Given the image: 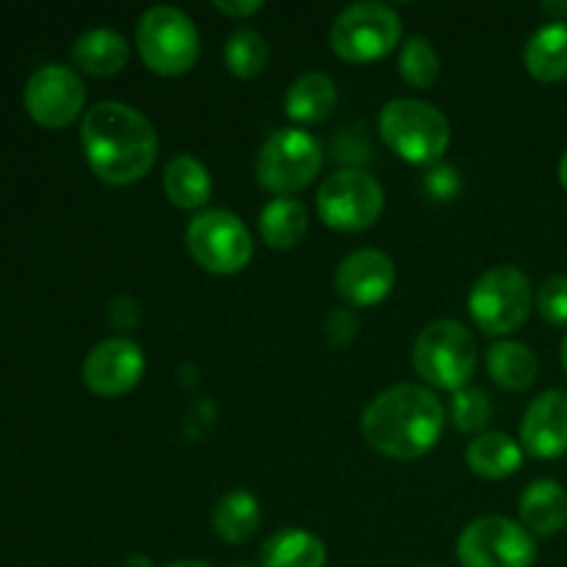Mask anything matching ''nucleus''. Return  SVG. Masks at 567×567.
I'll list each match as a JSON object with an SVG mask.
<instances>
[{"instance_id":"3","label":"nucleus","mask_w":567,"mask_h":567,"mask_svg":"<svg viewBox=\"0 0 567 567\" xmlns=\"http://www.w3.org/2000/svg\"><path fill=\"white\" fill-rule=\"evenodd\" d=\"M377 127L382 142L413 166L441 164L452 142L446 116L435 105L413 97H399L382 105Z\"/></svg>"},{"instance_id":"20","label":"nucleus","mask_w":567,"mask_h":567,"mask_svg":"<svg viewBox=\"0 0 567 567\" xmlns=\"http://www.w3.org/2000/svg\"><path fill=\"white\" fill-rule=\"evenodd\" d=\"M487 374L493 377L498 388L504 391H529L537 380V371H540V363H537V354L532 352L526 343L518 341H498L487 349L485 354Z\"/></svg>"},{"instance_id":"27","label":"nucleus","mask_w":567,"mask_h":567,"mask_svg":"<svg viewBox=\"0 0 567 567\" xmlns=\"http://www.w3.org/2000/svg\"><path fill=\"white\" fill-rule=\"evenodd\" d=\"M399 75L413 89H430L441 75V59L430 39L410 37L399 48Z\"/></svg>"},{"instance_id":"12","label":"nucleus","mask_w":567,"mask_h":567,"mask_svg":"<svg viewBox=\"0 0 567 567\" xmlns=\"http://www.w3.org/2000/svg\"><path fill=\"white\" fill-rule=\"evenodd\" d=\"M86 103L83 81L64 64H44L28 78L25 109L39 125L64 127L78 120Z\"/></svg>"},{"instance_id":"14","label":"nucleus","mask_w":567,"mask_h":567,"mask_svg":"<svg viewBox=\"0 0 567 567\" xmlns=\"http://www.w3.org/2000/svg\"><path fill=\"white\" fill-rule=\"evenodd\" d=\"M396 286V264L380 249H358L347 255L336 271L338 297L349 308H374Z\"/></svg>"},{"instance_id":"19","label":"nucleus","mask_w":567,"mask_h":567,"mask_svg":"<svg viewBox=\"0 0 567 567\" xmlns=\"http://www.w3.org/2000/svg\"><path fill=\"white\" fill-rule=\"evenodd\" d=\"M524 64L526 72L543 83H557L567 78V22L551 20L532 33L524 48Z\"/></svg>"},{"instance_id":"25","label":"nucleus","mask_w":567,"mask_h":567,"mask_svg":"<svg viewBox=\"0 0 567 567\" xmlns=\"http://www.w3.org/2000/svg\"><path fill=\"white\" fill-rule=\"evenodd\" d=\"M260 526V504L252 493L230 491L214 509V532L230 546L247 543Z\"/></svg>"},{"instance_id":"11","label":"nucleus","mask_w":567,"mask_h":567,"mask_svg":"<svg viewBox=\"0 0 567 567\" xmlns=\"http://www.w3.org/2000/svg\"><path fill=\"white\" fill-rule=\"evenodd\" d=\"M457 559L463 567H532L535 537L504 515L476 518L460 532Z\"/></svg>"},{"instance_id":"30","label":"nucleus","mask_w":567,"mask_h":567,"mask_svg":"<svg viewBox=\"0 0 567 567\" xmlns=\"http://www.w3.org/2000/svg\"><path fill=\"white\" fill-rule=\"evenodd\" d=\"M360 332V319L354 310L341 308V310H332L330 319H327V341L332 347H349V343L358 338Z\"/></svg>"},{"instance_id":"33","label":"nucleus","mask_w":567,"mask_h":567,"mask_svg":"<svg viewBox=\"0 0 567 567\" xmlns=\"http://www.w3.org/2000/svg\"><path fill=\"white\" fill-rule=\"evenodd\" d=\"M125 567H153V563H150V559L144 557V554H136V557L127 559Z\"/></svg>"},{"instance_id":"37","label":"nucleus","mask_w":567,"mask_h":567,"mask_svg":"<svg viewBox=\"0 0 567 567\" xmlns=\"http://www.w3.org/2000/svg\"><path fill=\"white\" fill-rule=\"evenodd\" d=\"M563 369H565V374H567V336H565V341H563Z\"/></svg>"},{"instance_id":"4","label":"nucleus","mask_w":567,"mask_h":567,"mask_svg":"<svg viewBox=\"0 0 567 567\" xmlns=\"http://www.w3.org/2000/svg\"><path fill=\"white\" fill-rule=\"evenodd\" d=\"M480 363L474 336L460 321H432L413 347V369L426 385L441 391H463Z\"/></svg>"},{"instance_id":"23","label":"nucleus","mask_w":567,"mask_h":567,"mask_svg":"<svg viewBox=\"0 0 567 567\" xmlns=\"http://www.w3.org/2000/svg\"><path fill=\"white\" fill-rule=\"evenodd\" d=\"M308 208L293 197H277L264 205L258 230L264 244L271 249H293L308 236Z\"/></svg>"},{"instance_id":"17","label":"nucleus","mask_w":567,"mask_h":567,"mask_svg":"<svg viewBox=\"0 0 567 567\" xmlns=\"http://www.w3.org/2000/svg\"><path fill=\"white\" fill-rule=\"evenodd\" d=\"M336 103L338 89L332 78L324 75V72H305L286 92L282 109H286V116L291 122L319 125V122H324L336 111Z\"/></svg>"},{"instance_id":"36","label":"nucleus","mask_w":567,"mask_h":567,"mask_svg":"<svg viewBox=\"0 0 567 567\" xmlns=\"http://www.w3.org/2000/svg\"><path fill=\"white\" fill-rule=\"evenodd\" d=\"M546 11H551V14H565L567 11V3H546L543 6Z\"/></svg>"},{"instance_id":"8","label":"nucleus","mask_w":567,"mask_h":567,"mask_svg":"<svg viewBox=\"0 0 567 567\" xmlns=\"http://www.w3.org/2000/svg\"><path fill=\"white\" fill-rule=\"evenodd\" d=\"M532 302L535 293L529 277L515 266H493L468 293L471 319L487 336H509L520 330L529 319Z\"/></svg>"},{"instance_id":"9","label":"nucleus","mask_w":567,"mask_h":567,"mask_svg":"<svg viewBox=\"0 0 567 567\" xmlns=\"http://www.w3.org/2000/svg\"><path fill=\"white\" fill-rule=\"evenodd\" d=\"M316 208L321 221L338 233H363L380 221L385 210V192L369 172L347 169L324 177L316 194Z\"/></svg>"},{"instance_id":"38","label":"nucleus","mask_w":567,"mask_h":567,"mask_svg":"<svg viewBox=\"0 0 567 567\" xmlns=\"http://www.w3.org/2000/svg\"><path fill=\"white\" fill-rule=\"evenodd\" d=\"M238 567H255V565H238Z\"/></svg>"},{"instance_id":"2","label":"nucleus","mask_w":567,"mask_h":567,"mask_svg":"<svg viewBox=\"0 0 567 567\" xmlns=\"http://www.w3.org/2000/svg\"><path fill=\"white\" fill-rule=\"evenodd\" d=\"M365 441L391 460H419L443 435V404L430 388L402 382L369 402L363 419Z\"/></svg>"},{"instance_id":"15","label":"nucleus","mask_w":567,"mask_h":567,"mask_svg":"<svg viewBox=\"0 0 567 567\" xmlns=\"http://www.w3.org/2000/svg\"><path fill=\"white\" fill-rule=\"evenodd\" d=\"M520 443L537 460L567 454V391H546L529 404L520 424Z\"/></svg>"},{"instance_id":"18","label":"nucleus","mask_w":567,"mask_h":567,"mask_svg":"<svg viewBox=\"0 0 567 567\" xmlns=\"http://www.w3.org/2000/svg\"><path fill=\"white\" fill-rule=\"evenodd\" d=\"M72 59L83 72L97 78L116 75L131 59V44L111 28H92L72 44Z\"/></svg>"},{"instance_id":"35","label":"nucleus","mask_w":567,"mask_h":567,"mask_svg":"<svg viewBox=\"0 0 567 567\" xmlns=\"http://www.w3.org/2000/svg\"><path fill=\"white\" fill-rule=\"evenodd\" d=\"M559 183L567 188V153L563 155V161H559Z\"/></svg>"},{"instance_id":"6","label":"nucleus","mask_w":567,"mask_h":567,"mask_svg":"<svg viewBox=\"0 0 567 567\" xmlns=\"http://www.w3.org/2000/svg\"><path fill=\"white\" fill-rule=\"evenodd\" d=\"M402 44V20L396 11L377 0L352 3L330 25V48L352 64H371Z\"/></svg>"},{"instance_id":"26","label":"nucleus","mask_w":567,"mask_h":567,"mask_svg":"<svg viewBox=\"0 0 567 567\" xmlns=\"http://www.w3.org/2000/svg\"><path fill=\"white\" fill-rule=\"evenodd\" d=\"M225 64L236 78H258L269 64V44L252 28L241 25L230 33L225 44Z\"/></svg>"},{"instance_id":"28","label":"nucleus","mask_w":567,"mask_h":567,"mask_svg":"<svg viewBox=\"0 0 567 567\" xmlns=\"http://www.w3.org/2000/svg\"><path fill=\"white\" fill-rule=\"evenodd\" d=\"M493 415L491 396L480 388H463L452 399V419L460 432H482Z\"/></svg>"},{"instance_id":"24","label":"nucleus","mask_w":567,"mask_h":567,"mask_svg":"<svg viewBox=\"0 0 567 567\" xmlns=\"http://www.w3.org/2000/svg\"><path fill=\"white\" fill-rule=\"evenodd\" d=\"M260 565L264 567H324L327 548L313 532L280 529L264 543Z\"/></svg>"},{"instance_id":"29","label":"nucleus","mask_w":567,"mask_h":567,"mask_svg":"<svg viewBox=\"0 0 567 567\" xmlns=\"http://www.w3.org/2000/svg\"><path fill=\"white\" fill-rule=\"evenodd\" d=\"M537 310L548 324H567V277L554 275L537 288Z\"/></svg>"},{"instance_id":"7","label":"nucleus","mask_w":567,"mask_h":567,"mask_svg":"<svg viewBox=\"0 0 567 567\" xmlns=\"http://www.w3.org/2000/svg\"><path fill=\"white\" fill-rule=\"evenodd\" d=\"M324 166V147L299 127H280L260 147L255 161V177L260 188L288 197L302 192L319 177Z\"/></svg>"},{"instance_id":"34","label":"nucleus","mask_w":567,"mask_h":567,"mask_svg":"<svg viewBox=\"0 0 567 567\" xmlns=\"http://www.w3.org/2000/svg\"><path fill=\"white\" fill-rule=\"evenodd\" d=\"M164 567H210V565L203 563V559H181V563H172V565H164Z\"/></svg>"},{"instance_id":"10","label":"nucleus","mask_w":567,"mask_h":567,"mask_svg":"<svg viewBox=\"0 0 567 567\" xmlns=\"http://www.w3.org/2000/svg\"><path fill=\"white\" fill-rule=\"evenodd\" d=\"M186 247L197 266L210 275H238L255 252L247 225L230 210H203L186 230Z\"/></svg>"},{"instance_id":"13","label":"nucleus","mask_w":567,"mask_h":567,"mask_svg":"<svg viewBox=\"0 0 567 567\" xmlns=\"http://www.w3.org/2000/svg\"><path fill=\"white\" fill-rule=\"evenodd\" d=\"M144 352L131 338H105L83 360V382L92 393L116 399L131 393L142 382Z\"/></svg>"},{"instance_id":"32","label":"nucleus","mask_w":567,"mask_h":567,"mask_svg":"<svg viewBox=\"0 0 567 567\" xmlns=\"http://www.w3.org/2000/svg\"><path fill=\"white\" fill-rule=\"evenodd\" d=\"M214 9L227 17H236V20H247V17L258 14L264 3H258V0H241V3L238 0H214Z\"/></svg>"},{"instance_id":"5","label":"nucleus","mask_w":567,"mask_h":567,"mask_svg":"<svg viewBox=\"0 0 567 567\" xmlns=\"http://www.w3.org/2000/svg\"><path fill=\"white\" fill-rule=\"evenodd\" d=\"M136 48L155 75H183L199 59L197 25L175 6H153L136 25Z\"/></svg>"},{"instance_id":"1","label":"nucleus","mask_w":567,"mask_h":567,"mask_svg":"<svg viewBox=\"0 0 567 567\" xmlns=\"http://www.w3.org/2000/svg\"><path fill=\"white\" fill-rule=\"evenodd\" d=\"M81 144L94 175L109 186H131L153 169L158 133L142 111L125 103H97L81 122Z\"/></svg>"},{"instance_id":"31","label":"nucleus","mask_w":567,"mask_h":567,"mask_svg":"<svg viewBox=\"0 0 567 567\" xmlns=\"http://www.w3.org/2000/svg\"><path fill=\"white\" fill-rule=\"evenodd\" d=\"M457 175L449 166H435V169L426 175V192L435 199H449L454 192H457Z\"/></svg>"},{"instance_id":"16","label":"nucleus","mask_w":567,"mask_h":567,"mask_svg":"<svg viewBox=\"0 0 567 567\" xmlns=\"http://www.w3.org/2000/svg\"><path fill=\"white\" fill-rule=\"evenodd\" d=\"M518 513L529 535H559L567 524V491L557 480L532 482L520 496Z\"/></svg>"},{"instance_id":"21","label":"nucleus","mask_w":567,"mask_h":567,"mask_svg":"<svg viewBox=\"0 0 567 567\" xmlns=\"http://www.w3.org/2000/svg\"><path fill=\"white\" fill-rule=\"evenodd\" d=\"M465 463L482 480H507L524 465V449L504 432H485L468 443Z\"/></svg>"},{"instance_id":"22","label":"nucleus","mask_w":567,"mask_h":567,"mask_svg":"<svg viewBox=\"0 0 567 567\" xmlns=\"http://www.w3.org/2000/svg\"><path fill=\"white\" fill-rule=\"evenodd\" d=\"M164 192L175 208L183 210H197L214 194V183H210L208 169L199 164L194 155L183 153L166 164L164 172Z\"/></svg>"}]
</instances>
